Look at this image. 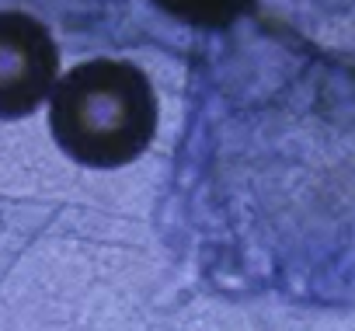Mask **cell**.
<instances>
[{
    "mask_svg": "<svg viewBox=\"0 0 355 331\" xmlns=\"http://www.w3.org/2000/svg\"><path fill=\"white\" fill-rule=\"evenodd\" d=\"M56 84V46L28 15H0V115H28Z\"/></svg>",
    "mask_w": 355,
    "mask_h": 331,
    "instance_id": "cell-2",
    "label": "cell"
},
{
    "mask_svg": "<svg viewBox=\"0 0 355 331\" xmlns=\"http://www.w3.org/2000/svg\"><path fill=\"white\" fill-rule=\"evenodd\" d=\"M53 136L87 168L132 164L157 133L150 77L125 60H91L70 70L53 94Z\"/></svg>",
    "mask_w": 355,
    "mask_h": 331,
    "instance_id": "cell-1",
    "label": "cell"
},
{
    "mask_svg": "<svg viewBox=\"0 0 355 331\" xmlns=\"http://www.w3.org/2000/svg\"><path fill=\"white\" fill-rule=\"evenodd\" d=\"M153 4L185 22V25H199V28H220V25H230L237 22L244 11H251L258 0H153Z\"/></svg>",
    "mask_w": 355,
    "mask_h": 331,
    "instance_id": "cell-3",
    "label": "cell"
}]
</instances>
